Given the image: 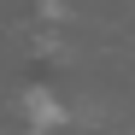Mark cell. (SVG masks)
Instances as JSON below:
<instances>
[{
    "label": "cell",
    "mask_w": 135,
    "mask_h": 135,
    "mask_svg": "<svg viewBox=\"0 0 135 135\" xmlns=\"http://www.w3.org/2000/svg\"><path fill=\"white\" fill-rule=\"evenodd\" d=\"M24 106H30V123H35V135H53V129L65 123V106L47 94V88H30V94H24Z\"/></svg>",
    "instance_id": "obj_1"
}]
</instances>
